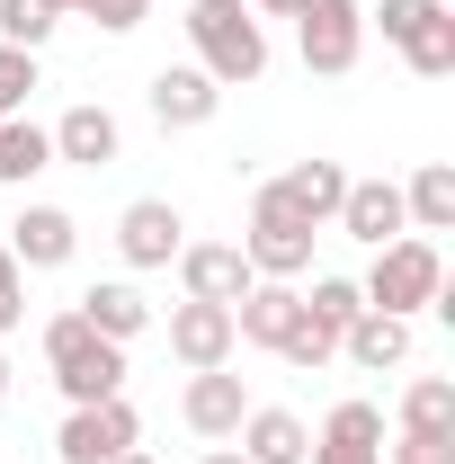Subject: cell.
<instances>
[{"mask_svg": "<svg viewBox=\"0 0 455 464\" xmlns=\"http://www.w3.org/2000/svg\"><path fill=\"white\" fill-rule=\"evenodd\" d=\"M188 45L215 90H250L268 72V18L250 0H188Z\"/></svg>", "mask_w": 455, "mask_h": 464, "instance_id": "cell-1", "label": "cell"}, {"mask_svg": "<svg viewBox=\"0 0 455 464\" xmlns=\"http://www.w3.org/2000/svg\"><path fill=\"white\" fill-rule=\"evenodd\" d=\"M357 295H366V313H393V322L429 313V304L447 295V259H438V241H429V232H402V241H384V250L366 259Z\"/></svg>", "mask_w": 455, "mask_h": 464, "instance_id": "cell-2", "label": "cell"}, {"mask_svg": "<svg viewBox=\"0 0 455 464\" xmlns=\"http://www.w3.org/2000/svg\"><path fill=\"white\" fill-rule=\"evenodd\" d=\"M45 366H54V384H63V402H72V411H81V402H116V393H125V348L99 340V331L81 322V304L45 322Z\"/></svg>", "mask_w": 455, "mask_h": 464, "instance_id": "cell-3", "label": "cell"}, {"mask_svg": "<svg viewBox=\"0 0 455 464\" xmlns=\"http://www.w3.org/2000/svg\"><path fill=\"white\" fill-rule=\"evenodd\" d=\"M241 259H250V277H277V286H295V277L313 268V224H304V215H286L277 197H268V179H259V197H250Z\"/></svg>", "mask_w": 455, "mask_h": 464, "instance_id": "cell-4", "label": "cell"}, {"mask_svg": "<svg viewBox=\"0 0 455 464\" xmlns=\"http://www.w3.org/2000/svg\"><path fill=\"white\" fill-rule=\"evenodd\" d=\"M295 54H304V72H322V81L357 72V54H366V9L357 0H304L295 9Z\"/></svg>", "mask_w": 455, "mask_h": 464, "instance_id": "cell-5", "label": "cell"}, {"mask_svg": "<svg viewBox=\"0 0 455 464\" xmlns=\"http://www.w3.org/2000/svg\"><path fill=\"white\" fill-rule=\"evenodd\" d=\"M125 447H143V420H134L125 393H116V402H81L54 429V456L63 464H108V456H125Z\"/></svg>", "mask_w": 455, "mask_h": 464, "instance_id": "cell-6", "label": "cell"}, {"mask_svg": "<svg viewBox=\"0 0 455 464\" xmlns=\"http://www.w3.org/2000/svg\"><path fill=\"white\" fill-rule=\"evenodd\" d=\"M179 286H188V304H224L232 313L259 277H250L241 241H179Z\"/></svg>", "mask_w": 455, "mask_h": 464, "instance_id": "cell-7", "label": "cell"}, {"mask_svg": "<svg viewBox=\"0 0 455 464\" xmlns=\"http://www.w3.org/2000/svg\"><path fill=\"white\" fill-rule=\"evenodd\" d=\"M179 241H188V224H179L170 197H134V206L116 215V250H125V268H170Z\"/></svg>", "mask_w": 455, "mask_h": 464, "instance_id": "cell-8", "label": "cell"}, {"mask_svg": "<svg viewBox=\"0 0 455 464\" xmlns=\"http://www.w3.org/2000/svg\"><path fill=\"white\" fill-rule=\"evenodd\" d=\"M45 134H54V161H72V170H108L116 152H125V125H116V116L99 108V99L63 108L54 125H45Z\"/></svg>", "mask_w": 455, "mask_h": 464, "instance_id": "cell-9", "label": "cell"}, {"mask_svg": "<svg viewBox=\"0 0 455 464\" xmlns=\"http://www.w3.org/2000/svg\"><path fill=\"white\" fill-rule=\"evenodd\" d=\"M241 411H250V384H241L232 366H206V375H188V393H179V420H188L197 438H215V447L241 429Z\"/></svg>", "mask_w": 455, "mask_h": 464, "instance_id": "cell-10", "label": "cell"}, {"mask_svg": "<svg viewBox=\"0 0 455 464\" xmlns=\"http://www.w3.org/2000/svg\"><path fill=\"white\" fill-rule=\"evenodd\" d=\"M331 224H340L348 241H366V250H384V241L411 232V215H402V188H393V179H348V197H340Z\"/></svg>", "mask_w": 455, "mask_h": 464, "instance_id": "cell-11", "label": "cell"}, {"mask_svg": "<svg viewBox=\"0 0 455 464\" xmlns=\"http://www.w3.org/2000/svg\"><path fill=\"white\" fill-rule=\"evenodd\" d=\"M232 313L224 304H170V357L188 375H206V366H232Z\"/></svg>", "mask_w": 455, "mask_h": 464, "instance_id": "cell-12", "label": "cell"}, {"mask_svg": "<svg viewBox=\"0 0 455 464\" xmlns=\"http://www.w3.org/2000/svg\"><path fill=\"white\" fill-rule=\"evenodd\" d=\"M143 99H152V116H161V134H188V125H206V116L224 108V90H215L197 63H161Z\"/></svg>", "mask_w": 455, "mask_h": 464, "instance_id": "cell-13", "label": "cell"}, {"mask_svg": "<svg viewBox=\"0 0 455 464\" xmlns=\"http://www.w3.org/2000/svg\"><path fill=\"white\" fill-rule=\"evenodd\" d=\"M295 322H304V286H277V277H259V286L232 304V340L268 348V357L286 348V331H295Z\"/></svg>", "mask_w": 455, "mask_h": 464, "instance_id": "cell-14", "label": "cell"}, {"mask_svg": "<svg viewBox=\"0 0 455 464\" xmlns=\"http://www.w3.org/2000/svg\"><path fill=\"white\" fill-rule=\"evenodd\" d=\"M81 250V224L63 215V206H18V224H9V259L36 277V268H63Z\"/></svg>", "mask_w": 455, "mask_h": 464, "instance_id": "cell-15", "label": "cell"}, {"mask_svg": "<svg viewBox=\"0 0 455 464\" xmlns=\"http://www.w3.org/2000/svg\"><path fill=\"white\" fill-rule=\"evenodd\" d=\"M232 447H241L250 464H304L313 456V429H304L295 411H277V402H250L241 429H232Z\"/></svg>", "mask_w": 455, "mask_h": 464, "instance_id": "cell-16", "label": "cell"}, {"mask_svg": "<svg viewBox=\"0 0 455 464\" xmlns=\"http://www.w3.org/2000/svg\"><path fill=\"white\" fill-rule=\"evenodd\" d=\"M268 197H277L286 215H304V224L322 232L331 215H340V197H348V170H340V161H295L286 179H268Z\"/></svg>", "mask_w": 455, "mask_h": 464, "instance_id": "cell-17", "label": "cell"}, {"mask_svg": "<svg viewBox=\"0 0 455 464\" xmlns=\"http://www.w3.org/2000/svg\"><path fill=\"white\" fill-rule=\"evenodd\" d=\"M340 357H348V366H366V375H384V366L411 357V322H393V313H357V322L340 331Z\"/></svg>", "mask_w": 455, "mask_h": 464, "instance_id": "cell-18", "label": "cell"}, {"mask_svg": "<svg viewBox=\"0 0 455 464\" xmlns=\"http://www.w3.org/2000/svg\"><path fill=\"white\" fill-rule=\"evenodd\" d=\"M81 322H90L99 340H116V348H125L134 331H152V304L125 286V277H108V286H90V295H81Z\"/></svg>", "mask_w": 455, "mask_h": 464, "instance_id": "cell-19", "label": "cell"}, {"mask_svg": "<svg viewBox=\"0 0 455 464\" xmlns=\"http://www.w3.org/2000/svg\"><path fill=\"white\" fill-rule=\"evenodd\" d=\"M402 215L411 232H455V161H420L402 188Z\"/></svg>", "mask_w": 455, "mask_h": 464, "instance_id": "cell-20", "label": "cell"}, {"mask_svg": "<svg viewBox=\"0 0 455 464\" xmlns=\"http://www.w3.org/2000/svg\"><path fill=\"white\" fill-rule=\"evenodd\" d=\"M36 170H54V134L27 116H0V188H27Z\"/></svg>", "mask_w": 455, "mask_h": 464, "instance_id": "cell-21", "label": "cell"}, {"mask_svg": "<svg viewBox=\"0 0 455 464\" xmlns=\"http://www.w3.org/2000/svg\"><path fill=\"white\" fill-rule=\"evenodd\" d=\"M402 429H411V438H455V384L447 375H420V384L402 393Z\"/></svg>", "mask_w": 455, "mask_h": 464, "instance_id": "cell-22", "label": "cell"}, {"mask_svg": "<svg viewBox=\"0 0 455 464\" xmlns=\"http://www.w3.org/2000/svg\"><path fill=\"white\" fill-rule=\"evenodd\" d=\"M393 54L411 63V72H420V81H447V72H455V9H438V18H429V27H411V36H402Z\"/></svg>", "mask_w": 455, "mask_h": 464, "instance_id": "cell-23", "label": "cell"}, {"mask_svg": "<svg viewBox=\"0 0 455 464\" xmlns=\"http://www.w3.org/2000/svg\"><path fill=\"white\" fill-rule=\"evenodd\" d=\"M357 313H366L357 277H313V295H304V322H313V331H331V340H340Z\"/></svg>", "mask_w": 455, "mask_h": 464, "instance_id": "cell-24", "label": "cell"}, {"mask_svg": "<svg viewBox=\"0 0 455 464\" xmlns=\"http://www.w3.org/2000/svg\"><path fill=\"white\" fill-rule=\"evenodd\" d=\"M63 18L45 9V0H0V45H18V54H36L45 36H54Z\"/></svg>", "mask_w": 455, "mask_h": 464, "instance_id": "cell-25", "label": "cell"}, {"mask_svg": "<svg viewBox=\"0 0 455 464\" xmlns=\"http://www.w3.org/2000/svg\"><path fill=\"white\" fill-rule=\"evenodd\" d=\"M322 438H348V447H384V411L375 402H331V420H322Z\"/></svg>", "mask_w": 455, "mask_h": 464, "instance_id": "cell-26", "label": "cell"}, {"mask_svg": "<svg viewBox=\"0 0 455 464\" xmlns=\"http://www.w3.org/2000/svg\"><path fill=\"white\" fill-rule=\"evenodd\" d=\"M45 81H36V54H18V45H0V116H27Z\"/></svg>", "mask_w": 455, "mask_h": 464, "instance_id": "cell-27", "label": "cell"}, {"mask_svg": "<svg viewBox=\"0 0 455 464\" xmlns=\"http://www.w3.org/2000/svg\"><path fill=\"white\" fill-rule=\"evenodd\" d=\"M438 9H447V0H375V18H366V27H384V45H402V36H411V27H429Z\"/></svg>", "mask_w": 455, "mask_h": 464, "instance_id": "cell-28", "label": "cell"}, {"mask_svg": "<svg viewBox=\"0 0 455 464\" xmlns=\"http://www.w3.org/2000/svg\"><path fill=\"white\" fill-rule=\"evenodd\" d=\"M277 357H286V366H295V375H313V366H331V357H340V340H331V331H313V322H295Z\"/></svg>", "mask_w": 455, "mask_h": 464, "instance_id": "cell-29", "label": "cell"}, {"mask_svg": "<svg viewBox=\"0 0 455 464\" xmlns=\"http://www.w3.org/2000/svg\"><path fill=\"white\" fill-rule=\"evenodd\" d=\"M72 18H99L108 36H134V27L152 18V0H72Z\"/></svg>", "mask_w": 455, "mask_h": 464, "instance_id": "cell-30", "label": "cell"}, {"mask_svg": "<svg viewBox=\"0 0 455 464\" xmlns=\"http://www.w3.org/2000/svg\"><path fill=\"white\" fill-rule=\"evenodd\" d=\"M18 322H27V268H18V259H9V241H0V340H9Z\"/></svg>", "mask_w": 455, "mask_h": 464, "instance_id": "cell-31", "label": "cell"}, {"mask_svg": "<svg viewBox=\"0 0 455 464\" xmlns=\"http://www.w3.org/2000/svg\"><path fill=\"white\" fill-rule=\"evenodd\" d=\"M384 464H455V438H411V429H402Z\"/></svg>", "mask_w": 455, "mask_h": 464, "instance_id": "cell-32", "label": "cell"}, {"mask_svg": "<svg viewBox=\"0 0 455 464\" xmlns=\"http://www.w3.org/2000/svg\"><path fill=\"white\" fill-rule=\"evenodd\" d=\"M304 464H384V447H348V438H313Z\"/></svg>", "mask_w": 455, "mask_h": 464, "instance_id": "cell-33", "label": "cell"}, {"mask_svg": "<svg viewBox=\"0 0 455 464\" xmlns=\"http://www.w3.org/2000/svg\"><path fill=\"white\" fill-rule=\"evenodd\" d=\"M250 9H259V18H295L304 0H250Z\"/></svg>", "mask_w": 455, "mask_h": 464, "instance_id": "cell-34", "label": "cell"}, {"mask_svg": "<svg viewBox=\"0 0 455 464\" xmlns=\"http://www.w3.org/2000/svg\"><path fill=\"white\" fill-rule=\"evenodd\" d=\"M197 464H250V456H241V447H206Z\"/></svg>", "mask_w": 455, "mask_h": 464, "instance_id": "cell-35", "label": "cell"}, {"mask_svg": "<svg viewBox=\"0 0 455 464\" xmlns=\"http://www.w3.org/2000/svg\"><path fill=\"white\" fill-rule=\"evenodd\" d=\"M108 464H152V456H143V447H125V456H108Z\"/></svg>", "mask_w": 455, "mask_h": 464, "instance_id": "cell-36", "label": "cell"}, {"mask_svg": "<svg viewBox=\"0 0 455 464\" xmlns=\"http://www.w3.org/2000/svg\"><path fill=\"white\" fill-rule=\"evenodd\" d=\"M0 402H9V348H0Z\"/></svg>", "mask_w": 455, "mask_h": 464, "instance_id": "cell-37", "label": "cell"}, {"mask_svg": "<svg viewBox=\"0 0 455 464\" xmlns=\"http://www.w3.org/2000/svg\"><path fill=\"white\" fill-rule=\"evenodd\" d=\"M45 9H54V18H72V0H45Z\"/></svg>", "mask_w": 455, "mask_h": 464, "instance_id": "cell-38", "label": "cell"}]
</instances>
